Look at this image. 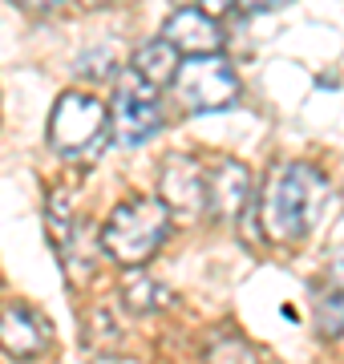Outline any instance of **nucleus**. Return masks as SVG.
Segmentation results:
<instances>
[{
  "mask_svg": "<svg viewBox=\"0 0 344 364\" xmlns=\"http://www.w3.org/2000/svg\"><path fill=\"white\" fill-rule=\"evenodd\" d=\"M207 364H259V356H255V348L243 336L227 332V336H215L207 344Z\"/></svg>",
  "mask_w": 344,
  "mask_h": 364,
  "instance_id": "13",
  "label": "nucleus"
},
{
  "mask_svg": "<svg viewBox=\"0 0 344 364\" xmlns=\"http://www.w3.org/2000/svg\"><path fill=\"white\" fill-rule=\"evenodd\" d=\"M16 4H21L25 13H49V9H57V4H61V0H16Z\"/></svg>",
  "mask_w": 344,
  "mask_h": 364,
  "instance_id": "17",
  "label": "nucleus"
},
{
  "mask_svg": "<svg viewBox=\"0 0 344 364\" xmlns=\"http://www.w3.org/2000/svg\"><path fill=\"white\" fill-rule=\"evenodd\" d=\"M158 198L171 210H183V215H195L199 207H207V174L199 170V162L190 154L162 158Z\"/></svg>",
  "mask_w": 344,
  "mask_h": 364,
  "instance_id": "8",
  "label": "nucleus"
},
{
  "mask_svg": "<svg viewBox=\"0 0 344 364\" xmlns=\"http://www.w3.org/2000/svg\"><path fill=\"white\" fill-rule=\"evenodd\" d=\"M0 348L13 360H37L49 352V324L28 304H4L0 308Z\"/></svg>",
  "mask_w": 344,
  "mask_h": 364,
  "instance_id": "7",
  "label": "nucleus"
},
{
  "mask_svg": "<svg viewBox=\"0 0 344 364\" xmlns=\"http://www.w3.org/2000/svg\"><path fill=\"white\" fill-rule=\"evenodd\" d=\"M109 126L118 146H142L150 142L162 126V105H158V90L146 77H138L134 69L122 73V81L114 85V105H109Z\"/></svg>",
  "mask_w": 344,
  "mask_h": 364,
  "instance_id": "5",
  "label": "nucleus"
},
{
  "mask_svg": "<svg viewBox=\"0 0 344 364\" xmlns=\"http://www.w3.org/2000/svg\"><path fill=\"white\" fill-rule=\"evenodd\" d=\"M122 299H126V308H130V312H158L162 304H166V291H162V287L154 284L146 272L134 267V272L122 279Z\"/></svg>",
  "mask_w": 344,
  "mask_h": 364,
  "instance_id": "11",
  "label": "nucleus"
},
{
  "mask_svg": "<svg viewBox=\"0 0 344 364\" xmlns=\"http://www.w3.org/2000/svg\"><path fill=\"white\" fill-rule=\"evenodd\" d=\"M178 49H174L166 37H158V41H146L142 49L134 53V61H130V69L138 73V77H146L154 90H162V85H171L174 77H178Z\"/></svg>",
  "mask_w": 344,
  "mask_h": 364,
  "instance_id": "10",
  "label": "nucleus"
},
{
  "mask_svg": "<svg viewBox=\"0 0 344 364\" xmlns=\"http://www.w3.org/2000/svg\"><path fill=\"white\" fill-rule=\"evenodd\" d=\"M288 0H239L235 9L239 13H247V16H259V13H276V9H284Z\"/></svg>",
  "mask_w": 344,
  "mask_h": 364,
  "instance_id": "15",
  "label": "nucleus"
},
{
  "mask_svg": "<svg viewBox=\"0 0 344 364\" xmlns=\"http://www.w3.org/2000/svg\"><path fill=\"white\" fill-rule=\"evenodd\" d=\"M324 198V174L308 162L276 166L259 195V223L272 243H300L312 231L316 207Z\"/></svg>",
  "mask_w": 344,
  "mask_h": 364,
  "instance_id": "1",
  "label": "nucleus"
},
{
  "mask_svg": "<svg viewBox=\"0 0 344 364\" xmlns=\"http://www.w3.org/2000/svg\"><path fill=\"white\" fill-rule=\"evenodd\" d=\"M174 97L186 114H219L239 97V77L219 53L186 57L174 77Z\"/></svg>",
  "mask_w": 344,
  "mask_h": 364,
  "instance_id": "3",
  "label": "nucleus"
},
{
  "mask_svg": "<svg viewBox=\"0 0 344 364\" xmlns=\"http://www.w3.org/2000/svg\"><path fill=\"white\" fill-rule=\"evenodd\" d=\"M239 0H199V9L203 13H211V16H223V13H231Z\"/></svg>",
  "mask_w": 344,
  "mask_h": 364,
  "instance_id": "16",
  "label": "nucleus"
},
{
  "mask_svg": "<svg viewBox=\"0 0 344 364\" xmlns=\"http://www.w3.org/2000/svg\"><path fill=\"white\" fill-rule=\"evenodd\" d=\"M316 328L324 340H340L344 336V287L332 284L328 291L316 296Z\"/></svg>",
  "mask_w": 344,
  "mask_h": 364,
  "instance_id": "12",
  "label": "nucleus"
},
{
  "mask_svg": "<svg viewBox=\"0 0 344 364\" xmlns=\"http://www.w3.org/2000/svg\"><path fill=\"white\" fill-rule=\"evenodd\" d=\"M109 126V109H102L97 97L81 90H69L57 97L53 114H49V146L57 154H90L93 146L102 142V134Z\"/></svg>",
  "mask_w": 344,
  "mask_h": 364,
  "instance_id": "4",
  "label": "nucleus"
},
{
  "mask_svg": "<svg viewBox=\"0 0 344 364\" xmlns=\"http://www.w3.org/2000/svg\"><path fill=\"white\" fill-rule=\"evenodd\" d=\"M171 235V207L162 198H130L114 207V215L102 227V247L109 259L126 267H142Z\"/></svg>",
  "mask_w": 344,
  "mask_h": 364,
  "instance_id": "2",
  "label": "nucleus"
},
{
  "mask_svg": "<svg viewBox=\"0 0 344 364\" xmlns=\"http://www.w3.org/2000/svg\"><path fill=\"white\" fill-rule=\"evenodd\" d=\"M255 186H252V170L235 162V158H219L207 170V215L219 223H231L243 215V207L252 203Z\"/></svg>",
  "mask_w": 344,
  "mask_h": 364,
  "instance_id": "6",
  "label": "nucleus"
},
{
  "mask_svg": "<svg viewBox=\"0 0 344 364\" xmlns=\"http://www.w3.org/2000/svg\"><path fill=\"white\" fill-rule=\"evenodd\" d=\"M162 37L171 41L178 53H186V57H211L223 45V28H219V21L211 13H203V9H178L166 21Z\"/></svg>",
  "mask_w": 344,
  "mask_h": 364,
  "instance_id": "9",
  "label": "nucleus"
},
{
  "mask_svg": "<svg viewBox=\"0 0 344 364\" xmlns=\"http://www.w3.org/2000/svg\"><path fill=\"white\" fill-rule=\"evenodd\" d=\"M106 4H114V0H81V9H106Z\"/></svg>",
  "mask_w": 344,
  "mask_h": 364,
  "instance_id": "19",
  "label": "nucleus"
},
{
  "mask_svg": "<svg viewBox=\"0 0 344 364\" xmlns=\"http://www.w3.org/2000/svg\"><path fill=\"white\" fill-rule=\"evenodd\" d=\"M332 284L344 287V247L336 251V259H332Z\"/></svg>",
  "mask_w": 344,
  "mask_h": 364,
  "instance_id": "18",
  "label": "nucleus"
},
{
  "mask_svg": "<svg viewBox=\"0 0 344 364\" xmlns=\"http://www.w3.org/2000/svg\"><path fill=\"white\" fill-rule=\"evenodd\" d=\"M118 336H122V328H118V320H114L109 308H97V312L85 320V348L114 352L118 348Z\"/></svg>",
  "mask_w": 344,
  "mask_h": 364,
  "instance_id": "14",
  "label": "nucleus"
}]
</instances>
